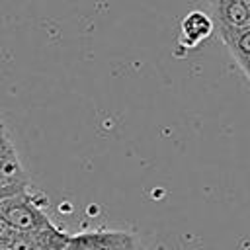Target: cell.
<instances>
[{
  "mask_svg": "<svg viewBox=\"0 0 250 250\" xmlns=\"http://www.w3.org/2000/svg\"><path fill=\"white\" fill-rule=\"evenodd\" d=\"M0 215L18 232H27V234H33L51 223V219L39 207L37 195H31L27 189H21L16 195L4 199L0 203Z\"/></svg>",
  "mask_w": 250,
  "mask_h": 250,
  "instance_id": "6da1fadb",
  "label": "cell"
},
{
  "mask_svg": "<svg viewBox=\"0 0 250 250\" xmlns=\"http://www.w3.org/2000/svg\"><path fill=\"white\" fill-rule=\"evenodd\" d=\"M16 154V148L12 145V139L8 135V131L0 133V158H6V156H12Z\"/></svg>",
  "mask_w": 250,
  "mask_h": 250,
  "instance_id": "ba28073f",
  "label": "cell"
},
{
  "mask_svg": "<svg viewBox=\"0 0 250 250\" xmlns=\"http://www.w3.org/2000/svg\"><path fill=\"white\" fill-rule=\"evenodd\" d=\"M213 31H215L213 18H209L205 12L193 10V12L186 14L184 20H182V23H180V37H178V43H180L184 49H193V47H197L201 41H205Z\"/></svg>",
  "mask_w": 250,
  "mask_h": 250,
  "instance_id": "3957f363",
  "label": "cell"
},
{
  "mask_svg": "<svg viewBox=\"0 0 250 250\" xmlns=\"http://www.w3.org/2000/svg\"><path fill=\"white\" fill-rule=\"evenodd\" d=\"M70 246L78 250H133L139 242L133 234L121 230H86L72 234Z\"/></svg>",
  "mask_w": 250,
  "mask_h": 250,
  "instance_id": "7a4b0ae2",
  "label": "cell"
},
{
  "mask_svg": "<svg viewBox=\"0 0 250 250\" xmlns=\"http://www.w3.org/2000/svg\"><path fill=\"white\" fill-rule=\"evenodd\" d=\"M31 236H33L35 244H39V246H43L47 250H66L70 246V240H72V234L64 232L62 229L55 227L53 223H49L47 227L39 229Z\"/></svg>",
  "mask_w": 250,
  "mask_h": 250,
  "instance_id": "277c9868",
  "label": "cell"
},
{
  "mask_svg": "<svg viewBox=\"0 0 250 250\" xmlns=\"http://www.w3.org/2000/svg\"><path fill=\"white\" fill-rule=\"evenodd\" d=\"M133 250H145V248H143V246L139 244V246H137V248H133Z\"/></svg>",
  "mask_w": 250,
  "mask_h": 250,
  "instance_id": "7c38bea8",
  "label": "cell"
},
{
  "mask_svg": "<svg viewBox=\"0 0 250 250\" xmlns=\"http://www.w3.org/2000/svg\"><path fill=\"white\" fill-rule=\"evenodd\" d=\"M33 250H47V248H43V246H39V244H35V246H33Z\"/></svg>",
  "mask_w": 250,
  "mask_h": 250,
  "instance_id": "8fae6325",
  "label": "cell"
},
{
  "mask_svg": "<svg viewBox=\"0 0 250 250\" xmlns=\"http://www.w3.org/2000/svg\"><path fill=\"white\" fill-rule=\"evenodd\" d=\"M66 250H78V248H72V246H68V248H66Z\"/></svg>",
  "mask_w": 250,
  "mask_h": 250,
  "instance_id": "4fadbf2b",
  "label": "cell"
},
{
  "mask_svg": "<svg viewBox=\"0 0 250 250\" xmlns=\"http://www.w3.org/2000/svg\"><path fill=\"white\" fill-rule=\"evenodd\" d=\"M16 234H18V230L0 215V248L2 250H8L10 244H12V240L16 238Z\"/></svg>",
  "mask_w": 250,
  "mask_h": 250,
  "instance_id": "5b68a950",
  "label": "cell"
},
{
  "mask_svg": "<svg viewBox=\"0 0 250 250\" xmlns=\"http://www.w3.org/2000/svg\"><path fill=\"white\" fill-rule=\"evenodd\" d=\"M33 246H35V242H33V236H31V234H27V232H18L8 250H33Z\"/></svg>",
  "mask_w": 250,
  "mask_h": 250,
  "instance_id": "8992f818",
  "label": "cell"
},
{
  "mask_svg": "<svg viewBox=\"0 0 250 250\" xmlns=\"http://www.w3.org/2000/svg\"><path fill=\"white\" fill-rule=\"evenodd\" d=\"M27 189V182H20V184H10V186H0V203L12 195H16L18 191Z\"/></svg>",
  "mask_w": 250,
  "mask_h": 250,
  "instance_id": "52a82bcc",
  "label": "cell"
},
{
  "mask_svg": "<svg viewBox=\"0 0 250 250\" xmlns=\"http://www.w3.org/2000/svg\"><path fill=\"white\" fill-rule=\"evenodd\" d=\"M4 131H8V129H6V125H4V121L0 119V133H4Z\"/></svg>",
  "mask_w": 250,
  "mask_h": 250,
  "instance_id": "30bf717a",
  "label": "cell"
},
{
  "mask_svg": "<svg viewBox=\"0 0 250 250\" xmlns=\"http://www.w3.org/2000/svg\"><path fill=\"white\" fill-rule=\"evenodd\" d=\"M238 64H240V68H242V72L246 74V78L250 80V55H248L246 59H242V61H240Z\"/></svg>",
  "mask_w": 250,
  "mask_h": 250,
  "instance_id": "9c48e42d",
  "label": "cell"
}]
</instances>
